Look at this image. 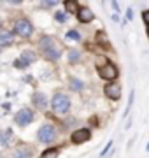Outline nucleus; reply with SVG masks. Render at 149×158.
Listing matches in <instances>:
<instances>
[{
    "label": "nucleus",
    "mask_w": 149,
    "mask_h": 158,
    "mask_svg": "<svg viewBox=\"0 0 149 158\" xmlns=\"http://www.w3.org/2000/svg\"><path fill=\"white\" fill-rule=\"evenodd\" d=\"M111 7L116 11V14H118V12H121L119 11V4H118V2H111Z\"/></svg>",
    "instance_id": "28"
},
{
    "label": "nucleus",
    "mask_w": 149,
    "mask_h": 158,
    "mask_svg": "<svg viewBox=\"0 0 149 158\" xmlns=\"http://www.w3.org/2000/svg\"><path fill=\"white\" fill-rule=\"evenodd\" d=\"M103 95L109 100H119L121 98V85L118 83H107L103 86Z\"/></svg>",
    "instance_id": "11"
},
{
    "label": "nucleus",
    "mask_w": 149,
    "mask_h": 158,
    "mask_svg": "<svg viewBox=\"0 0 149 158\" xmlns=\"http://www.w3.org/2000/svg\"><path fill=\"white\" fill-rule=\"evenodd\" d=\"M37 49L47 62H58L63 56V46L53 35H40L37 40Z\"/></svg>",
    "instance_id": "1"
},
{
    "label": "nucleus",
    "mask_w": 149,
    "mask_h": 158,
    "mask_svg": "<svg viewBox=\"0 0 149 158\" xmlns=\"http://www.w3.org/2000/svg\"><path fill=\"white\" fill-rule=\"evenodd\" d=\"M30 102H32V106H34L35 111H40V113L47 111V107L51 106V100H49V97H47L44 91H34Z\"/></svg>",
    "instance_id": "7"
},
{
    "label": "nucleus",
    "mask_w": 149,
    "mask_h": 158,
    "mask_svg": "<svg viewBox=\"0 0 149 158\" xmlns=\"http://www.w3.org/2000/svg\"><path fill=\"white\" fill-rule=\"evenodd\" d=\"M35 60H37V53L34 49H23L19 53V56L14 60V67L19 70H26L32 63H35Z\"/></svg>",
    "instance_id": "5"
},
{
    "label": "nucleus",
    "mask_w": 149,
    "mask_h": 158,
    "mask_svg": "<svg viewBox=\"0 0 149 158\" xmlns=\"http://www.w3.org/2000/svg\"><path fill=\"white\" fill-rule=\"evenodd\" d=\"M35 119V111L30 107H21L14 114V123L19 127V128H25V127H28V125L34 123Z\"/></svg>",
    "instance_id": "6"
},
{
    "label": "nucleus",
    "mask_w": 149,
    "mask_h": 158,
    "mask_svg": "<svg viewBox=\"0 0 149 158\" xmlns=\"http://www.w3.org/2000/svg\"><path fill=\"white\" fill-rule=\"evenodd\" d=\"M146 151H149V142H147V144H146Z\"/></svg>",
    "instance_id": "31"
},
{
    "label": "nucleus",
    "mask_w": 149,
    "mask_h": 158,
    "mask_svg": "<svg viewBox=\"0 0 149 158\" xmlns=\"http://www.w3.org/2000/svg\"><path fill=\"white\" fill-rule=\"evenodd\" d=\"M53 18H54V21L60 23V25H63V23L69 21V14H67L65 11H56L54 14H53Z\"/></svg>",
    "instance_id": "21"
},
{
    "label": "nucleus",
    "mask_w": 149,
    "mask_h": 158,
    "mask_svg": "<svg viewBox=\"0 0 149 158\" xmlns=\"http://www.w3.org/2000/svg\"><path fill=\"white\" fill-rule=\"evenodd\" d=\"M146 34L149 35V25H147V27H146Z\"/></svg>",
    "instance_id": "30"
},
{
    "label": "nucleus",
    "mask_w": 149,
    "mask_h": 158,
    "mask_svg": "<svg viewBox=\"0 0 149 158\" xmlns=\"http://www.w3.org/2000/svg\"><path fill=\"white\" fill-rule=\"evenodd\" d=\"M107 63H109V60H107L105 55H97V58H95V67H97V70L98 69H103Z\"/></svg>",
    "instance_id": "22"
},
{
    "label": "nucleus",
    "mask_w": 149,
    "mask_h": 158,
    "mask_svg": "<svg viewBox=\"0 0 149 158\" xmlns=\"http://www.w3.org/2000/svg\"><path fill=\"white\" fill-rule=\"evenodd\" d=\"M12 32H14V35L21 37V39H30L35 32V27L28 18H19L12 25Z\"/></svg>",
    "instance_id": "4"
},
{
    "label": "nucleus",
    "mask_w": 149,
    "mask_h": 158,
    "mask_svg": "<svg viewBox=\"0 0 149 158\" xmlns=\"http://www.w3.org/2000/svg\"><path fill=\"white\" fill-rule=\"evenodd\" d=\"M65 39L67 40H72V42H83V35H81V32L77 28H70L67 30V34H65Z\"/></svg>",
    "instance_id": "18"
},
{
    "label": "nucleus",
    "mask_w": 149,
    "mask_h": 158,
    "mask_svg": "<svg viewBox=\"0 0 149 158\" xmlns=\"http://www.w3.org/2000/svg\"><path fill=\"white\" fill-rule=\"evenodd\" d=\"M12 141V130L6 128V130H0V146L2 148H9Z\"/></svg>",
    "instance_id": "16"
},
{
    "label": "nucleus",
    "mask_w": 149,
    "mask_h": 158,
    "mask_svg": "<svg viewBox=\"0 0 149 158\" xmlns=\"http://www.w3.org/2000/svg\"><path fill=\"white\" fill-rule=\"evenodd\" d=\"M133 98H135V91H130V97H128V104H126V109H125V118L130 114V111H132V104H133Z\"/></svg>",
    "instance_id": "23"
},
{
    "label": "nucleus",
    "mask_w": 149,
    "mask_h": 158,
    "mask_svg": "<svg viewBox=\"0 0 149 158\" xmlns=\"http://www.w3.org/2000/svg\"><path fill=\"white\" fill-rule=\"evenodd\" d=\"M79 4H77V2H75V0H65V2H63V11L67 12V14H75V16H77V11H79Z\"/></svg>",
    "instance_id": "17"
},
{
    "label": "nucleus",
    "mask_w": 149,
    "mask_h": 158,
    "mask_svg": "<svg viewBox=\"0 0 149 158\" xmlns=\"http://www.w3.org/2000/svg\"><path fill=\"white\" fill-rule=\"evenodd\" d=\"M126 21H133V9L132 7L126 9Z\"/></svg>",
    "instance_id": "26"
},
{
    "label": "nucleus",
    "mask_w": 149,
    "mask_h": 158,
    "mask_svg": "<svg viewBox=\"0 0 149 158\" xmlns=\"http://www.w3.org/2000/svg\"><path fill=\"white\" fill-rule=\"evenodd\" d=\"M111 148H112V141H109V142H107V146L102 149V153H100V158H105V155L111 151Z\"/></svg>",
    "instance_id": "25"
},
{
    "label": "nucleus",
    "mask_w": 149,
    "mask_h": 158,
    "mask_svg": "<svg viewBox=\"0 0 149 158\" xmlns=\"http://www.w3.org/2000/svg\"><path fill=\"white\" fill-rule=\"evenodd\" d=\"M142 19L146 23V27L149 25V11H142Z\"/></svg>",
    "instance_id": "27"
},
{
    "label": "nucleus",
    "mask_w": 149,
    "mask_h": 158,
    "mask_svg": "<svg viewBox=\"0 0 149 158\" xmlns=\"http://www.w3.org/2000/svg\"><path fill=\"white\" fill-rule=\"evenodd\" d=\"M98 76H100V79L107 81V83H114L118 79V76H119V69L116 67L114 63L109 62L103 69H98Z\"/></svg>",
    "instance_id": "9"
},
{
    "label": "nucleus",
    "mask_w": 149,
    "mask_h": 158,
    "mask_svg": "<svg viewBox=\"0 0 149 158\" xmlns=\"http://www.w3.org/2000/svg\"><path fill=\"white\" fill-rule=\"evenodd\" d=\"M69 88L72 91H75V93H81V91H84V88H86V83H84L81 77L70 76L69 77Z\"/></svg>",
    "instance_id": "15"
},
{
    "label": "nucleus",
    "mask_w": 149,
    "mask_h": 158,
    "mask_svg": "<svg viewBox=\"0 0 149 158\" xmlns=\"http://www.w3.org/2000/svg\"><path fill=\"white\" fill-rule=\"evenodd\" d=\"M34 153H35V148L34 146H28V144H19L12 149L11 156L12 158H34Z\"/></svg>",
    "instance_id": "10"
},
{
    "label": "nucleus",
    "mask_w": 149,
    "mask_h": 158,
    "mask_svg": "<svg viewBox=\"0 0 149 158\" xmlns=\"http://www.w3.org/2000/svg\"><path fill=\"white\" fill-rule=\"evenodd\" d=\"M72 109V98L69 97V93L63 91H56L51 97V113L56 116H67Z\"/></svg>",
    "instance_id": "2"
},
{
    "label": "nucleus",
    "mask_w": 149,
    "mask_h": 158,
    "mask_svg": "<svg viewBox=\"0 0 149 158\" xmlns=\"http://www.w3.org/2000/svg\"><path fill=\"white\" fill-rule=\"evenodd\" d=\"M95 40H97L100 46H109V37H107V34H105L103 30H98L97 34H95Z\"/></svg>",
    "instance_id": "20"
},
{
    "label": "nucleus",
    "mask_w": 149,
    "mask_h": 158,
    "mask_svg": "<svg viewBox=\"0 0 149 158\" xmlns=\"http://www.w3.org/2000/svg\"><path fill=\"white\" fill-rule=\"evenodd\" d=\"M35 139L39 144H44V146H49L54 144L58 141V128L56 125L51 123V121H46V123H42L37 130V134H35Z\"/></svg>",
    "instance_id": "3"
},
{
    "label": "nucleus",
    "mask_w": 149,
    "mask_h": 158,
    "mask_svg": "<svg viewBox=\"0 0 149 158\" xmlns=\"http://www.w3.org/2000/svg\"><path fill=\"white\" fill-rule=\"evenodd\" d=\"M112 21H116V23L119 21V14H116L114 12V14H112Z\"/></svg>",
    "instance_id": "29"
},
{
    "label": "nucleus",
    "mask_w": 149,
    "mask_h": 158,
    "mask_svg": "<svg viewBox=\"0 0 149 158\" xmlns=\"http://www.w3.org/2000/svg\"><path fill=\"white\" fill-rule=\"evenodd\" d=\"M60 151H62V148H47L40 153V158H58Z\"/></svg>",
    "instance_id": "19"
},
{
    "label": "nucleus",
    "mask_w": 149,
    "mask_h": 158,
    "mask_svg": "<svg viewBox=\"0 0 149 158\" xmlns=\"http://www.w3.org/2000/svg\"><path fill=\"white\" fill-rule=\"evenodd\" d=\"M60 6V2L56 0H49V2H40V7H44V9H53V7Z\"/></svg>",
    "instance_id": "24"
},
{
    "label": "nucleus",
    "mask_w": 149,
    "mask_h": 158,
    "mask_svg": "<svg viewBox=\"0 0 149 158\" xmlns=\"http://www.w3.org/2000/svg\"><path fill=\"white\" fill-rule=\"evenodd\" d=\"M67 62L70 65H77V63L83 62V51L77 49V48H69L67 49Z\"/></svg>",
    "instance_id": "14"
},
{
    "label": "nucleus",
    "mask_w": 149,
    "mask_h": 158,
    "mask_svg": "<svg viewBox=\"0 0 149 158\" xmlns=\"http://www.w3.org/2000/svg\"><path fill=\"white\" fill-rule=\"evenodd\" d=\"M14 32L7 28H0V48H11L14 44Z\"/></svg>",
    "instance_id": "13"
},
{
    "label": "nucleus",
    "mask_w": 149,
    "mask_h": 158,
    "mask_svg": "<svg viewBox=\"0 0 149 158\" xmlns=\"http://www.w3.org/2000/svg\"><path fill=\"white\" fill-rule=\"evenodd\" d=\"M77 21L81 23V25H88V23H91L93 19H95V14H93V11L90 9V7L86 6H81L79 11H77Z\"/></svg>",
    "instance_id": "12"
},
{
    "label": "nucleus",
    "mask_w": 149,
    "mask_h": 158,
    "mask_svg": "<svg viewBox=\"0 0 149 158\" xmlns=\"http://www.w3.org/2000/svg\"><path fill=\"white\" fill-rule=\"evenodd\" d=\"M93 132L91 128H88V127H83V128H75L72 134H70V142L72 144H84V142H88L90 139H91Z\"/></svg>",
    "instance_id": "8"
}]
</instances>
